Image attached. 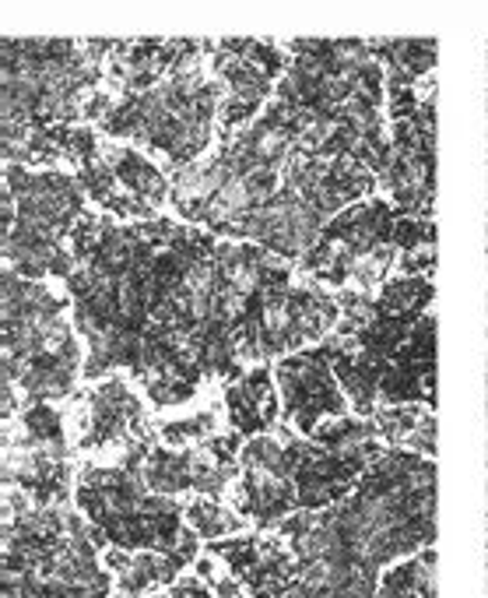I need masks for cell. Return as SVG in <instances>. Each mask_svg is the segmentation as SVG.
<instances>
[{"instance_id":"cell-1","label":"cell","mask_w":488,"mask_h":598,"mask_svg":"<svg viewBox=\"0 0 488 598\" xmlns=\"http://www.w3.org/2000/svg\"><path fill=\"white\" fill-rule=\"evenodd\" d=\"M81 342L67 307L43 281L0 268V384H22L36 405L67 398L81 377Z\"/></svg>"},{"instance_id":"cell-2","label":"cell","mask_w":488,"mask_h":598,"mask_svg":"<svg viewBox=\"0 0 488 598\" xmlns=\"http://www.w3.org/2000/svg\"><path fill=\"white\" fill-rule=\"evenodd\" d=\"M200 57H205V43H194L190 54L155 89L124 95L120 103H113V110L103 116L106 135L162 152L173 173L197 162L208 152L218 110L225 99L222 81L205 74Z\"/></svg>"},{"instance_id":"cell-3","label":"cell","mask_w":488,"mask_h":598,"mask_svg":"<svg viewBox=\"0 0 488 598\" xmlns=\"http://www.w3.org/2000/svg\"><path fill=\"white\" fill-rule=\"evenodd\" d=\"M397 226L400 211L386 197H365L324 226L299 272L330 292H380L400 261Z\"/></svg>"},{"instance_id":"cell-4","label":"cell","mask_w":488,"mask_h":598,"mask_svg":"<svg viewBox=\"0 0 488 598\" xmlns=\"http://www.w3.org/2000/svg\"><path fill=\"white\" fill-rule=\"evenodd\" d=\"M235 514L257 528H278L295 514V483L284 434L249 437L240 447V479H235Z\"/></svg>"},{"instance_id":"cell-5","label":"cell","mask_w":488,"mask_h":598,"mask_svg":"<svg viewBox=\"0 0 488 598\" xmlns=\"http://www.w3.org/2000/svg\"><path fill=\"white\" fill-rule=\"evenodd\" d=\"M275 384L281 398V415L299 429V437H310L327 419L351 415V405L338 384V377H334V363L324 345L302 348V353L278 359Z\"/></svg>"},{"instance_id":"cell-6","label":"cell","mask_w":488,"mask_h":598,"mask_svg":"<svg viewBox=\"0 0 488 598\" xmlns=\"http://www.w3.org/2000/svg\"><path fill=\"white\" fill-rule=\"evenodd\" d=\"M8 191L14 197V226L39 232L49 240H63L85 219V191L78 176H67L57 170L28 173L25 165H8Z\"/></svg>"},{"instance_id":"cell-7","label":"cell","mask_w":488,"mask_h":598,"mask_svg":"<svg viewBox=\"0 0 488 598\" xmlns=\"http://www.w3.org/2000/svg\"><path fill=\"white\" fill-rule=\"evenodd\" d=\"M422 405L435 412V313L429 310L380 380V409Z\"/></svg>"},{"instance_id":"cell-8","label":"cell","mask_w":488,"mask_h":598,"mask_svg":"<svg viewBox=\"0 0 488 598\" xmlns=\"http://www.w3.org/2000/svg\"><path fill=\"white\" fill-rule=\"evenodd\" d=\"M103 162L116 184V197L106 205L109 215L120 219H144L151 222L155 211L170 202V176L155 162L130 145H106Z\"/></svg>"},{"instance_id":"cell-9","label":"cell","mask_w":488,"mask_h":598,"mask_svg":"<svg viewBox=\"0 0 488 598\" xmlns=\"http://www.w3.org/2000/svg\"><path fill=\"white\" fill-rule=\"evenodd\" d=\"M151 429L144 423L141 398L130 391L124 377H109L106 384H98L89 394L85 405V429H81V447L85 451H103V447L116 444H133L148 437Z\"/></svg>"},{"instance_id":"cell-10","label":"cell","mask_w":488,"mask_h":598,"mask_svg":"<svg viewBox=\"0 0 488 598\" xmlns=\"http://www.w3.org/2000/svg\"><path fill=\"white\" fill-rule=\"evenodd\" d=\"M278 409H281V398H278L275 373L267 363L225 380V415L232 423V434H240V437L275 434Z\"/></svg>"},{"instance_id":"cell-11","label":"cell","mask_w":488,"mask_h":598,"mask_svg":"<svg viewBox=\"0 0 488 598\" xmlns=\"http://www.w3.org/2000/svg\"><path fill=\"white\" fill-rule=\"evenodd\" d=\"M197 545L200 539L190 531V539L179 545L176 553H124V550H106V567L113 571V585L120 598H144L162 585H176L179 571H187L197 563Z\"/></svg>"},{"instance_id":"cell-12","label":"cell","mask_w":488,"mask_h":598,"mask_svg":"<svg viewBox=\"0 0 488 598\" xmlns=\"http://www.w3.org/2000/svg\"><path fill=\"white\" fill-rule=\"evenodd\" d=\"M376 598H435V550H422L386 567Z\"/></svg>"},{"instance_id":"cell-13","label":"cell","mask_w":488,"mask_h":598,"mask_svg":"<svg viewBox=\"0 0 488 598\" xmlns=\"http://www.w3.org/2000/svg\"><path fill=\"white\" fill-rule=\"evenodd\" d=\"M183 521H187V528L197 539H208V542L235 539L246 528V521L232 507H225L222 501H200V496L183 507Z\"/></svg>"},{"instance_id":"cell-14","label":"cell","mask_w":488,"mask_h":598,"mask_svg":"<svg viewBox=\"0 0 488 598\" xmlns=\"http://www.w3.org/2000/svg\"><path fill=\"white\" fill-rule=\"evenodd\" d=\"M159 437L165 440V447H197V444H208L218 437V412L211 409H200L194 415H183V419H173V423H162L159 426Z\"/></svg>"},{"instance_id":"cell-15","label":"cell","mask_w":488,"mask_h":598,"mask_svg":"<svg viewBox=\"0 0 488 598\" xmlns=\"http://www.w3.org/2000/svg\"><path fill=\"white\" fill-rule=\"evenodd\" d=\"M14 197H11V191L8 187H0V240L8 237V232L14 229Z\"/></svg>"},{"instance_id":"cell-16","label":"cell","mask_w":488,"mask_h":598,"mask_svg":"<svg viewBox=\"0 0 488 598\" xmlns=\"http://www.w3.org/2000/svg\"><path fill=\"white\" fill-rule=\"evenodd\" d=\"M19 412V394L11 391V384H0V419H11Z\"/></svg>"}]
</instances>
